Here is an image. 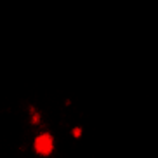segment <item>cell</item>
<instances>
[{"label": "cell", "instance_id": "cell-1", "mask_svg": "<svg viewBox=\"0 0 158 158\" xmlns=\"http://www.w3.org/2000/svg\"><path fill=\"white\" fill-rule=\"evenodd\" d=\"M33 148H35V151H37L38 155H42V156L51 155L52 148H54L52 135L51 134H40L37 139H35V143H33Z\"/></svg>", "mask_w": 158, "mask_h": 158}, {"label": "cell", "instance_id": "cell-2", "mask_svg": "<svg viewBox=\"0 0 158 158\" xmlns=\"http://www.w3.org/2000/svg\"><path fill=\"white\" fill-rule=\"evenodd\" d=\"M38 122H40V115H38L37 111H33V115H31V123H35V125H37Z\"/></svg>", "mask_w": 158, "mask_h": 158}, {"label": "cell", "instance_id": "cell-3", "mask_svg": "<svg viewBox=\"0 0 158 158\" xmlns=\"http://www.w3.org/2000/svg\"><path fill=\"white\" fill-rule=\"evenodd\" d=\"M71 134H73V137H80V135H82V129H80V127H75V129L71 130Z\"/></svg>", "mask_w": 158, "mask_h": 158}]
</instances>
